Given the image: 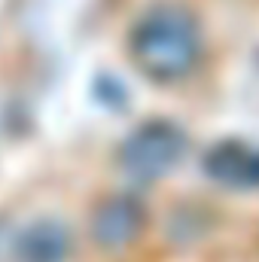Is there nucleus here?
I'll list each match as a JSON object with an SVG mask.
<instances>
[{"label":"nucleus","instance_id":"f257e3e1","mask_svg":"<svg viewBox=\"0 0 259 262\" xmlns=\"http://www.w3.org/2000/svg\"><path fill=\"white\" fill-rule=\"evenodd\" d=\"M137 67L153 79H177L198 58V25L180 6H156L143 15L131 40Z\"/></svg>","mask_w":259,"mask_h":262},{"label":"nucleus","instance_id":"f03ea898","mask_svg":"<svg viewBox=\"0 0 259 262\" xmlns=\"http://www.w3.org/2000/svg\"><path fill=\"white\" fill-rule=\"evenodd\" d=\"M186 137L171 122H149L131 134L122 143V168L134 180L153 183L165 177L183 156Z\"/></svg>","mask_w":259,"mask_h":262},{"label":"nucleus","instance_id":"7ed1b4c3","mask_svg":"<svg viewBox=\"0 0 259 262\" xmlns=\"http://www.w3.org/2000/svg\"><path fill=\"white\" fill-rule=\"evenodd\" d=\"M146 213L131 198H107L92 216V235L107 250H122L143 232Z\"/></svg>","mask_w":259,"mask_h":262},{"label":"nucleus","instance_id":"20e7f679","mask_svg":"<svg viewBox=\"0 0 259 262\" xmlns=\"http://www.w3.org/2000/svg\"><path fill=\"white\" fill-rule=\"evenodd\" d=\"M204 171L232 189H259V149L247 143H220L204 156Z\"/></svg>","mask_w":259,"mask_h":262},{"label":"nucleus","instance_id":"39448f33","mask_svg":"<svg viewBox=\"0 0 259 262\" xmlns=\"http://www.w3.org/2000/svg\"><path fill=\"white\" fill-rule=\"evenodd\" d=\"M15 253L21 262H64L67 256V232L58 223H34L21 232Z\"/></svg>","mask_w":259,"mask_h":262}]
</instances>
